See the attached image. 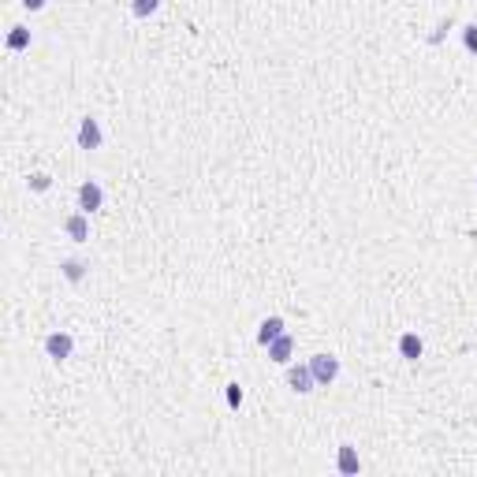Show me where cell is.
<instances>
[{
	"label": "cell",
	"instance_id": "6da1fadb",
	"mask_svg": "<svg viewBox=\"0 0 477 477\" xmlns=\"http://www.w3.org/2000/svg\"><path fill=\"white\" fill-rule=\"evenodd\" d=\"M309 373H314V380L321 384V388H328V384L339 377V358H332V354H314V358H309Z\"/></svg>",
	"mask_w": 477,
	"mask_h": 477
},
{
	"label": "cell",
	"instance_id": "7a4b0ae2",
	"mask_svg": "<svg viewBox=\"0 0 477 477\" xmlns=\"http://www.w3.org/2000/svg\"><path fill=\"white\" fill-rule=\"evenodd\" d=\"M101 201H105V190H101V183L86 179V183L79 187V209H82V213H97Z\"/></svg>",
	"mask_w": 477,
	"mask_h": 477
},
{
	"label": "cell",
	"instance_id": "3957f363",
	"mask_svg": "<svg viewBox=\"0 0 477 477\" xmlns=\"http://www.w3.org/2000/svg\"><path fill=\"white\" fill-rule=\"evenodd\" d=\"M45 351H49V358L63 362V358H71V351H75V339H71L68 332H52L49 339H45Z\"/></svg>",
	"mask_w": 477,
	"mask_h": 477
},
{
	"label": "cell",
	"instance_id": "277c9868",
	"mask_svg": "<svg viewBox=\"0 0 477 477\" xmlns=\"http://www.w3.org/2000/svg\"><path fill=\"white\" fill-rule=\"evenodd\" d=\"M79 145H82V150H97V145H101V123H97L94 116L82 119V127H79Z\"/></svg>",
	"mask_w": 477,
	"mask_h": 477
},
{
	"label": "cell",
	"instance_id": "5b68a950",
	"mask_svg": "<svg viewBox=\"0 0 477 477\" xmlns=\"http://www.w3.org/2000/svg\"><path fill=\"white\" fill-rule=\"evenodd\" d=\"M291 354H295V339H291L287 332H283V336H276V339H272V343H269V358H272V362L287 365V362H291Z\"/></svg>",
	"mask_w": 477,
	"mask_h": 477
},
{
	"label": "cell",
	"instance_id": "8992f818",
	"mask_svg": "<svg viewBox=\"0 0 477 477\" xmlns=\"http://www.w3.org/2000/svg\"><path fill=\"white\" fill-rule=\"evenodd\" d=\"M287 384H291V388H295V392H314V373H309V365H291V369H287Z\"/></svg>",
	"mask_w": 477,
	"mask_h": 477
},
{
	"label": "cell",
	"instance_id": "52a82bcc",
	"mask_svg": "<svg viewBox=\"0 0 477 477\" xmlns=\"http://www.w3.org/2000/svg\"><path fill=\"white\" fill-rule=\"evenodd\" d=\"M63 232H68L75 243H86L90 238V224H86V213H75V216H68V224H63Z\"/></svg>",
	"mask_w": 477,
	"mask_h": 477
},
{
	"label": "cell",
	"instance_id": "ba28073f",
	"mask_svg": "<svg viewBox=\"0 0 477 477\" xmlns=\"http://www.w3.org/2000/svg\"><path fill=\"white\" fill-rule=\"evenodd\" d=\"M421 351H425V347H421V339H418L414 332L399 336V354L407 358V362H418V358H421Z\"/></svg>",
	"mask_w": 477,
	"mask_h": 477
},
{
	"label": "cell",
	"instance_id": "9c48e42d",
	"mask_svg": "<svg viewBox=\"0 0 477 477\" xmlns=\"http://www.w3.org/2000/svg\"><path fill=\"white\" fill-rule=\"evenodd\" d=\"M276 336H283V317H265L261 321V332H258V343L269 347Z\"/></svg>",
	"mask_w": 477,
	"mask_h": 477
},
{
	"label": "cell",
	"instance_id": "30bf717a",
	"mask_svg": "<svg viewBox=\"0 0 477 477\" xmlns=\"http://www.w3.org/2000/svg\"><path fill=\"white\" fill-rule=\"evenodd\" d=\"M339 474H358V451L351 444H339V458H336Z\"/></svg>",
	"mask_w": 477,
	"mask_h": 477
},
{
	"label": "cell",
	"instance_id": "8fae6325",
	"mask_svg": "<svg viewBox=\"0 0 477 477\" xmlns=\"http://www.w3.org/2000/svg\"><path fill=\"white\" fill-rule=\"evenodd\" d=\"M26 45H30V30H26V26H12V34H8V49L19 52V49H26Z\"/></svg>",
	"mask_w": 477,
	"mask_h": 477
},
{
	"label": "cell",
	"instance_id": "7c38bea8",
	"mask_svg": "<svg viewBox=\"0 0 477 477\" xmlns=\"http://www.w3.org/2000/svg\"><path fill=\"white\" fill-rule=\"evenodd\" d=\"M63 276H68L71 283H79L82 276H86V261H79V258H68V261H63Z\"/></svg>",
	"mask_w": 477,
	"mask_h": 477
},
{
	"label": "cell",
	"instance_id": "4fadbf2b",
	"mask_svg": "<svg viewBox=\"0 0 477 477\" xmlns=\"http://www.w3.org/2000/svg\"><path fill=\"white\" fill-rule=\"evenodd\" d=\"M463 45H466V49H470L474 57H477V23H470V26H463Z\"/></svg>",
	"mask_w": 477,
	"mask_h": 477
},
{
	"label": "cell",
	"instance_id": "5bb4252c",
	"mask_svg": "<svg viewBox=\"0 0 477 477\" xmlns=\"http://www.w3.org/2000/svg\"><path fill=\"white\" fill-rule=\"evenodd\" d=\"M157 4H161V0H131L134 15H150V12H157Z\"/></svg>",
	"mask_w": 477,
	"mask_h": 477
},
{
	"label": "cell",
	"instance_id": "9a60e30c",
	"mask_svg": "<svg viewBox=\"0 0 477 477\" xmlns=\"http://www.w3.org/2000/svg\"><path fill=\"white\" fill-rule=\"evenodd\" d=\"M30 190H49V176H45V172H34V176H30Z\"/></svg>",
	"mask_w": 477,
	"mask_h": 477
},
{
	"label": "cell",
	"instance_id": "2e32d148",
	"mask_svg": "<svg viewBox=\"0 0 477 477\" xmlns=\"http://www.w3.org/2000/svg\"><path fill=\"white\" fill-rule=\"evenodd\" d=\"M243 403V388L238 384H227V407H238Z\"/></svg>",
	"mask_w": 477,
	"mask_h": 477
},
{
	"label": "cell",
	"instance_id": "e0dca14e",
	"mask_svg": "<svg viewBox=\"0 0 477 477\" xmlns=\"http://www.w3.org/2000/svg\"><path fill=\"white\" fill-rule=\"evenodd\" d=\"M23 4L30 8V12H41V8H45V0H23Z\"/></svg>",
	"mask_w": 477,
	"mask_h": 477
}]
</instances>
